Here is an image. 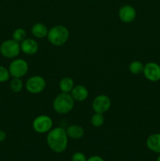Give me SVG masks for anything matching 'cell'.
<instances>
[{
	"label": "cell",
	"mask_w": 160,
	"mask_h": 161,
	"mask_svg": "<svg viewBox=\"0 0 160 161\" xmlns=\"http://www.w3.org/2000/svg\"><path fill=\"white\" fill-rule=\"evenodd\" d=\"M46 142L50 149L56 153H63L67 149L68 136L63 127H55L48 132Z\"/></svg>",
	"instance_id": "obj_1"
},
{
	"label": "cell",
	"mask_w": 160,
	"mask_h": 161,
	"mask_svg": "<svg viewBox=\"0 0 160 161\" xmlns=\"http://www.w3.org/2000/svg\"><path fill=\"white\" fill-rule=\"evenodd\" d=\"M75 100L69 93H61L53 102V108L56 113L61 115L70 113L74 108Z\"/></svg>",
	"instance_id": "obj_2"
},
{
	"label": "cell",
	"mask_w": 160,
	"mask_h": 161,
	"mask_svg": "<svg viewBox=\"0 0 160 161\" xmlns=\"http://www.w3.org/2000/svg\"><path fill=\"white\" fill-rule=\"evenodd\" d=\"M68 29L64 25H56L49 29L47 39L53 46L61 47L65 44L69 39Z\"/></svg>",
	"instance_id": "obj_3"
},
{
	"label": "cell",
	"mask_w": 160,
	"mask_h": 161,
	"mask_svg": "<svg viewBox=\"0 0 160 161\" xmlns=\"http://www.w3.org/2000/svg\"><path fill=\"white\" fill-rule=\"evenodd\" d=\"M20 51V44L13 39L3 41L0 45V53L4 58H15Z\"/></svg>",
	"instance_id": "obj_4"
},
{
	"label": "cell",
	"mask_w": 160,
	"mask_h": 161,
	"mask_svg": "<svg viewBox=\"0 0 160 161\" xmlns=\"http://www.w3.org/2000/svg\"><path fill=\"white\" fill-rule=\"evenodd\" d=\"M8 69L13 78H22L28 72V64L25 60L17 58L11 61Z\"/></svg>",
	"instance_id": "obj_5"
},
{
	"label": "cell",
	"mask_w": 160,
	"mask_h": 161,
	"mask_svg": "<svg viewBox=\"0 0 160 161\" xmlns=\"http://www.w3.org/2000/svg\"><path fill=\"white\" fill-rule=\"evenodd\" d=\"M46 83L45 79L40 75H33L28 79L25 83V88L29 93L33 94H40L45 90Z\"/></svg>",
	"instance_id": "obj_6"
},
{
	"label": "cell",
	"mask_w": 160,
	"mask_h": 161,
	"mask_svg": "<svg viewBox=\"0 0 160 161\" xmlns=\"http://www.w3.org/2000/svg\"><path fill=\"white\" fill-rule=\"evenodd\" d=\"M53 127V119L46 115H40L35 118L32 123L34 130L39 134L48 133Z\"/></svg>",
	"instance_id": "obj_7"
},
{
	"label": "cell",
	"mask_w": 160,
	"mask_h": 161,
	"mask_svg": "<svg viewBox=\"0 0 160 161\" xmlns=\"http://www.w3.org/2000/svg\"><path fill=\"white\" fill-rule=\"evenodd\" d=\"M111 101L108 96L100 94L93 99L92 102V108L95 113L104 114L110 109Z\"/></svg>",
	"instance_id": "obj_8"
},
{
	"label": "cell",
	"mask_w": 160,
	"mask_h": 161,
	"mask_svg": "<svg viewBox=\"0 0 160 161\" xmlns=\"http://www.w3.org/2000/svg\"><path fill=\"white\" fill-rule=\"evenodd\" d=\"M143 74L151 82L160 80V65L155 62H148L144 64Z\"/></svg>",
	"instance_id": "obj_9"
},
{
	"label": "cell",
	"mask_w": 160,
	"mask_h": 161,
	"mask_svg": "<svg viewBox=\"0 0 160 161\" xmlns=\"http://www.w3.org/2000/svg\"><path fill=\"white\" fill-rule=\"evenodd\" d=\"M119 17L124 23H131L136 19V11L133 6L130 5H124L119 9Z\"/></svg>",
	"instance_id": "obj_10"
},
{
	"label": "cell",
	"mask_w": 160,
	"mask_h": 161,
	"mask_svg": "<svg viewBox=\"0 0 160 161\" xmlns=\"http://www.w3.org/2000/svg\"><path fill=\"white\" fill-rule=\"evenodd\" d=\"M20 44V50L27 55H34L39 50V44L34 39L26 38Z\"/></svg>",
	"instance_id": "obj_11"
},
{
	"label": "cell",
	"mask_w": 160,
	"mask_h": 161,
	"mask_svg": "<svg viewBox=\"0 0 160 161\" xmlns=\"http://www.w3.org/2000/svg\"><path fill=\"white\" fill-rule=\"evenodd\" d=\"M70 94L73 97L75 102L76 101V102H82L87 99L88 96H89V91H88L87 88L83 85H76L72 90Z\"/></svg>",
	"instance_id": "obj_12"
},
{
	"label": "cell",
	"mask_w": 160,
	"mask_h": 161,
	"mask_svg": "<svg viewBox=\"0 0 160 161\" xmlns=\"http://www.w3.org/2000/svg\"><path fill=\"white\" fill-rule=\"evenodd\" d=\"M146 146L152 152L160 153V134L155 133L149 135L146 140Z\"/></svg>",
	"instance_id": "obj_13"
},
{
	"label": "cell",
	"mask_w": 160,
	"mask_h": 161,
	"mask_svg": "<svg viewBox=\"0 0 160 161\" xmlns=\"http://www.w3.org/2000/svg\"><path fill=\"white\" fill-rule=\"evenodd\" d=\"M68 138L72 139H80L84 135V129L78 124H72L65 129Z\"/></svg>",
	"instance_id": "obj_14"
},
{
	"label": "cell",
	"mask_w": 160,
	"mask_h": 161,
	"mask_svg": "<svg viewBox=\"0 0 160 161\" xmlns=\"http://www.w3.org/2000/svg\"><path fill=\"white\" fill-rule=\"evenodd\" d=\"M49 29L44 24L36 23L31 28V33L37 39H43L47 37Z\"/></svg>",
	"instance_id": "obj_15"
},
{
	"label": "cell",
	"mask_w": 160,
	"mask_h": 161,
	"mask_svg": "<svg viewBox=\"0 0 160 161\" xmlns=\"http://www.w3.org/2000/svg\"><path fill=\"white\" fill-rule=\"evenodd\" d=\"M74 86V80L70 77H64L59 82V88L63 93H70Z\"/></svg>",
	"instance_id": "obj_16"
},
{
	"label": "cell",
	"mask_w": 160,
	"mask_h": 161,
	"mask_svg": "<svg viewBox=\"0 0 160 161\" xmlns=\"http://www.w3.org/2000/svg\"><path fill=\"white\" fill-rule=\"evenodd\" d=\"M144 64L140 61H133L129 65V69H130V72L134 75H139V74L142 73L144 71Z\"/></svg>",
	"instance_id": "obj_17"
},
{
	"label": "cell",
	"mask_w": 160,
	"mask_h": 161,
	"mask_svg": "<svg viewBox=\"0 0 160 161\" xmlns=\"http://www.w3.org/2000/svg\"><path fill=\"white\" fill-rule=\"evenodd\" d=\"M9 86L13 92L19 93L22 91L24 87V83L21 78H13L9 83Z\"/></svg>",
	"instance_id": "obj_18"
},
{
	"label": "cell",
	"mask_w": 160,
	"mask_h": 161,
	"mask_svg": "<svg viewBox=\"0 0 160 161\" xmlns=\"http://www.w3.org/2000/svg\"><path fill=\"white\" fill-rule=\"evenodd\" d=\"M27 38V32L24 28H18L15 29L13 32V39L20 43L22 41L24 40Z\"/></svg>",
	"instance_id": "obj_19"
},
{
	"label": "cell",
	"mask_w": 160,
	"mask_h": 161,
	"mask_svg": "<svg viewBox=\"0 0 160 161\" xmlns=\"http://www.w3.org/2000/svg\"><path fill=\"white\" fill-rule=\"evenodd\" d=\"M104 124V117L101 113H95L91 117V124L95 127H100Z\"/></svg>",
	"instance_id": "obj_20"
},
{
	"label": "cell",
	"mask_w": 160,
	"mask_h": 161,
	"mask_svg": "<svg viewBox=\"0 0 160 161\" xmlns=\"http://www.w3.org/2000/svg\"><path fill=\"white\" fill-rule=\"evenodd\" d=\"M10 73L9 69L3 65H0V83H6L9 80Z\"/></svg>",
	"instance_id": "obj_21"
},
{
	"label": "cell",
	"mask_w": 160,
	"mask_h": 161,
	"mask_svg": "<svg viewBox=\"0 0 160 161\" xmlns=\"http://www.w3.org/2000/svg\"><path fill=\"white\" fill-rule=\"evenodd\" d=\"M86 160L85 154L81 152L75 153L72 157V161H86Z\"/></svg>",
	"instance_id": "obj_22"
},
{
	"label": "cell",
	"mask_w": 160,
	"mask_h": 161,
	"mask_svg": "<svg viewBox=\"0 0 160 161\" xmlns=\"http://www.w3.org/2000/svg\"><path fill=\"white\" fill-rule=\"evenodd\" d=\"M86 161H104L102 157H99V156H93L88 158Z\"/></svg>",
	"instance_id": "obj_23"
},
{
	"label": "cell",
	"mask_w": 160,
	"mask_h": 161,
	"mask_svg": "<svg viewBox=\"0 0 160 161\" xmlns=\"http://www.w3.org/2000/svg\"><path fill=\"white\" fill-rule=\"evenodd\" d=\"M6 139V133L3 130H0V142H3Z\"/></svg>",
	"instance_id": "obj_24"
},
{
	"label": "cell",
	"mask_w": 160,
	"mask_h": 161,
	"mask_svg": "<svg viewBox=\"0 0 160 161\" xmlns=\"http://www.w3.org/2000/svg\"><path fill=\"white\" fill-rule=\"evenodd\" d=\"M157 161H160V153H159V155H158V158H157Z\"/></svg>",
	"instance_id": "obj_25"
}]
</instances>
